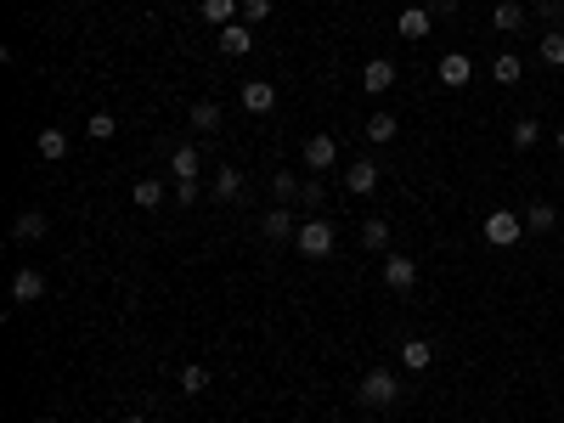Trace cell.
Here are the masks:
<instances>
[{
    "instance_id": "1",
    "label": "cell",
    "mask_w": 564,
    "mask_h": 423,
    "mask_svg": "<svg viewBox=\"0 0 564 423\" xmlns=\"http://www.w3.org/2000/svg\"><path fill=\"white\" fill-rule=\"evenodd\" d=\"M333 243H339V231H333V220H322V215L300 220V231H294V248L305 254V260H327Z\"/></svg>"
},
{
    "instance_id": "2",
    "label": "cell",
    "mask_w": 564,
    "mask_h": 423,
    "mask_svg": "<svg viewBox=\"0 0 564 423\" xmlns=\"http://www.w3.org/2000/svg\"><path fill=\"white\" fill-rule=\"evenodd\" d=\"M356 400H362V407H372V412H389L395 400H401V384H395V373H389V367H372V373L362 378Z\"/></svg>"
},
{
    "instance_id": "3",
    "label": "cell",
    "mask_w": 564,
    "mask_h": 423,
    "mask_svg": "<svg viewBox=\"0 0 564 423\" xmlns=\"http://www.w3.org/2000/svg\"><path fill=\"white\" fill-rule=\"evenodd\" d=\"M525 238V215H514V209H491L486 215V243L491 248H514Z\"/></svg>"
},
{
    "instance_id": "4",
    "label": "cell",
    "mask_w": 564,
    "mask_h": 423,
    "mask_svg": "<svg viewBox=\"0 0 564 423\" xmlns=\"http://www.w3.org/2000/svg\"><path fill=\"white\" fill-rule=\"evenodd\" d=\"M294 231H300V220H294V209H288V203H277V209H265V215H260V238L265 243H294Z\"/></svg>"
},
{
    "instance_id": "5",
    "label": "cell",
    "mask_w": 564,
    "mask_h": 423,
    "mask_svg": "<svg viewBox=\"0 0 564 423\" xmlns=\"http://www.w3.org/2000/svg\"><path fill=\"white\" fill-rule=\"evenodd\" d=\"M215 46H220L226 57H248V51H255V23H243V17H237V23L215 29Z\"/></svg>"
},
{
    "instance_id": "6",
    "label": "cell",
    "mask_w": 564,
    "mask_h": 423,
    "mask_svg": "<svg viewBox=\"0 0 564 423\" xmlns=\"http://www.w3.org/2000/svg\"><path fill=\"white\" fill-rule=\"evenodd\" d=\"M469 79H474V57L469 51H446L441 57V85H446V91H463Z\"/></svg>"
},
{
    "instance_id": "7",
    "label": "cell",
    "mask_w": 564,
    "mask_h": 423,
    "mask_svg": "<svg viewBox=\"0 0 564 423\" xmlns=\"http://www.w3.org/2000/svg\"><path fill=\"white\" fill-rule=\"evenodd\" d=\"M333 164H339V141H333L327 130L305 136V169H333Z\"/></svg>"
},
{
    "instance_id": "8",
    "label": "cell",
    "mask_w": 564,
    "mask_h": 423,
    "mask_svg": "<svg viewBox=\"0 0 564 423\" xmlns=\"http://www.w3.org/2000/svg\"><path fill=\"white\" fill-rule=\"evenodd\" d=\"M34 300H46V277H40L34 266H17V277H12V305H34Z\"/></svg>"
},
{
    "instance_id": "9",
    "label": "cell",
    "mask_w": 564,
    "mask_h": 423,
    "mask_svg": "<svg viewBox=\"0 0 564 423\" xmlns=\"http://www.w3.org/2000/svg\"><path fill=\"white\" fill-rule=\"evenodd\" d=\"M384 283H389L395 293L417 288V260H407V254H384Z\"/></svg>"
},
{
    "instance_id": "10",
    "label": "cell",
    "mask_w": 564,
    "mask_h": 423,
    "mask_svg": "<svg viewBox=\"0 0 564 423\" xmlns=\"http://www.w3.org/2000/svg\"><path fill=\"white\" fill-rule=\"evenodd\" d=\"M362 85H367V96H384V91H395V62H389V57H372L367 68H362Z\"/></svg>"
},
{
    "instance_id": "11",
    "label": "cell",
    "mask_w": 564,
    "mask_h": 423,
    "mask_svg": "<svg viewBox=\"0 0 564 423\" xmlns=\"http://www.w3.org/2000/svg\"><path fill=\"white\" fill-rule=\"evenodd\" d=\"M243 108L248 113H271L277 108V85L271 79H243Z\"/></svg>"
},
{
    "instance_id": "12",
    "label": "cell",
    "mask_w": 564,
    "mask_h": 423,
    "mask_svg": "<svg viewBox=\"0 0 564 423\" xmlns=\"http://www.w3.org/2000/svg\"><path fill=\"white\" fill-rule=\"evenodd\" d=\"M525 23H531V12L519 6V0H497V12H491V29L497 34H519Z\"/></svg>"
},
{
    "instance_id": "13",
    "label": "cell",
    "mask_w": 564,
    "mask_h": 423,
    "mask_svg": "<svg viewBox=\"0 0 564 423\" xmlns=\"http://www.w3.org/2000/svg\"><path fill=\"white\" fill-rule=\"evenodd\" d=\"M345 186H350L356 198H367L372 186H379V164H372V158H356V164L345 169Z\"/></svg>"
},
{
    "instance_id": "14",
    "label": "cell",
    "mask_w": 564,
    "mask_h": 423,
    "mask_svg": "<svg viewBox=\"0 0 564 423\" xmlns=\"http://www.w3.org/2000/svg\"><path fill=\"white\" fill-rule=\"evenodd\" d=\"M34 153H40V158H51V164H57V158H68V130H62V124H46V130L34 136Z\"/></svg>"
},
{
    "instance_id": "15",
    "label": "cell",
    "mask_w": 564,
    "mask_h": 423,
    "mask_svg": "<svg viewBox=\"0 0 564 423\" xmlns=\"http://www.w3.org/2000/svg\"><path fill=\"white\" fill-rule=\"evenodd\" d=\"M198 169H203V153H198V147H175V153H170V176L175 181H198Z\"/></svg>"
},
{
    "instance_id": "16",
    "label": "cell",
    "mask_w": 564,
    "mask_h": 423,
    "mask_svg": "<svg viewBox=\"0 0 564 423\" xmlns=\"http://www.w3.org/2000/svg\"><path fill=\"white\" fill-rule=\"evenodd\" d=\"M203 23H215V29H226V23H237L243 17V0H203Z\"/></svg>"
},
{
    "instance_id": "17",
    "label": "cell",
    "mask_w": 564,
    "mask_h": 423,
    "mask_svg": "<svg viewBox=\"0 0 564 423\" xmlns=\"http://www.w3.org/2000/svg\"><path fill=\"white\" fill-rule=\"evenodd\" d=\"M215 198H220V203H237V198H243V169H232V164L215 169Z\"/></svg>"
},
{
    "instance_id": "18",
    "label": "cell",
    "mask_w": 564,
    "mask_h": 423,
    "mask_svg": "<svg viewBox=\"0 0 564 423\" xmlns=\"http://www.w3.org/2000/svg\"><path fill=\"white\" fill-rule=\"evenodd\" d=\"M434 362V345H429V338H407V345H401V367L407 373H424Z\"/></svg>"
},
{
    "instance_id": "19",
    "label": "cell",
    "mask_w": 564,
    "mask_h": 423,
    "mask_svg": "<svg viewBox=\"0 0 564 423\" xmlns=\"http://www.w3.org/2000/svg\"><path fill=\"white\" fill-rule=\"evenodd\" d=\"M395 29H401V40H424L434 29V17H429V6H412V12H401V23H395Z\"/></svg>"
},
{
    "instance_id": "20",
    "label": "cell",
    "mask_w": 564,
    "mask_h": 423,
    "mask_svg": "<svg viewBox=\"0 0 564 423\" xmlns=\"http://www.w3.org/2000/svg\"><path fill=\"white\" fill-rule=\"evenodd\" d=\"M46 226H51V220L40 215V209H23V215L12 220V238H17V243H29V238H46Z\"/></svg>"
},
{
    "instance_id": "21",
    "label": "cell",
    "mask_w": 564,
    "mask_h": 423,
    "mask_svg": "<svg viewBox=\"0 0 564 423\" xmlns=\"http://www.w3.org/2000/svg\"><path fill=\"white\" fill-rule=\"evenodd\" d=\"M362 248H372V254L389 248V220H384V215H367V220H362Z\"/></svg>"
},
{
    "instance_id": "22",
    "label": "cell",
    "mask_w": 564,
    "mask_h": 423,
    "mask_svg": "<svg viewBox=\"0 0 564 423\" xmlns=\"http://www.w3.org/2000/svg\"><path fill=\"white\" fill-rule=\"evenodd\" d=\"M186 124H192V130H203V136H209V130H220V102H209V96H203V102H192Z\"/></svg>"
},
{
    "instance_id": "23",
    "label": "cell",
    "mask_w": 564,
    "mask_h": 423,
    "mask_svg": "<svg viewBox=\"0 0 564 423\" xmlns=\"http://www.w3.org/2000/svg\"><path fill=\"white\" fill-rule=\"evenodd\" d=\"M209 384H215V373H209L203 362H192V367H181V395H203Z\"/></svg>"
},
{
    "instance_id": "24",
    "label": "cell",
    "mask_w": 564,
    "mask_h": 423,
    "mask_svg": "<svg viewBox=\"0 0 564 423\" xmlns=\"http://www.w3.org/2000/svg\"><path fill=\"white\" fill-rule=\"evenodd\" d=\"M519 74H525V62H519L514 51H503V57L491 62V79H497V85H519Z\"/></svg>"
},
{
    "instance_id": "25",
    "label": "cell",
    "mask_w": 564,
    "mask_h": 423,
    "mask_svg": "<svg viewBox=\"0 0 564 423\" xmlns=\"http://www.w3.org/2000/svg\"><path fill=\"white\" fill-rule=\"evenodd\" d=\"M508 141L519 147V153H531V147L542 141V124H536V119H514V130H508Z\"/></svg>"
},
{
    "instance_id": "26",
    "label": "cell",
    "mask_w": 564,
    "mask_h": 423,
    "mask_svg": "<svg viewBox=\"0 0 564 423\" xmlns=\"http://www.w3.org/2000/svg\"><path fill=\"white\" fill-rule=\"evenodd\" d=\"M395 130H401V124H395V113H372V119H367V141H379V147H389Z\"/></svg>"
},
{
    "instance_id": "27",
    "label": "cell",
    "mask_w": 564,
    "mask_h": 423,
    "mask_svg": "<svg viewBox=\"0 0 564 423\" xmlns=\"http://www.w3.org/2000/svg\"><path fill=\"white\" fill-rule=\"evenodd\" d=\"M300 176H294V169H277V176H271V193H277V203H294L300 198Z\"/></svg>"
},
{
    "instance_id": "28",
    "label": "cell",
    "mask_w": 564,
    "mask_h": 423,
    "mask_svg": "<svg viewBox=\"0 0 564 423\" xmlns=\"http://www.w3.org/2000/svg\"><path fill=\"white\" fill-rule=\"evenodd\" d=\"M559 226V209L553 203H531L525 209V231H553Z\"/></svg>"
},
{
    "instance_id": "29",
    "label": "cell",
    "mask_w": 564,
    "mask_h": 423,
    "mask_svg": "<svg viewBox=\"0 0 564 423\" xmlns=\"http://www.w3.org/2000/svg\"><path fill=\"white\" fill-rule=\"evenodd\" d=\"M542 62H548V68H564V29L542 34Z\"/></svg>"
},
{
    "instance_id": "30",
    "label": "cell",
    "mask_w": 564,
    "mask_h": 423,
    "mask_svg": "<svg viewBox=\"0 0 564 423\" xmlns=\"http://www.w3.org/2000/svg\"><path fill=\"white\" fill-rule=\"evenodd\" d=\"M130 198H136V209H158L164 203V181H136Z\"/></svg>"
},
{
    "instance_id": "31",
    "label": "cell",
    "mask_w": 564,
    "mask_h": 423,
    "mask_svg": "<svg viewBox=\"0 0 564 423\" xmlns=\"http://www.w3.org/2000/svg\"><path fill=\"white\" fill-rule=\"evenodd\" d=\"M85 130H91V136H96V141H108V136H113V130H119V119H113V113H108V108H102V113H91V119H85Z\"/></svg>"
},
{
    "instance_id": "32",
    "label": "cell",
    "mask_w": 564,
    "mask_h": 423,
    "mask_svg": "<svg viewBox=\"0 0 564 423\" xmlns=\"http://www.w3.org/2000/svg\"><path fill=\"white\" fill-rule=\"evenodd\" d=\"M265 17H271V0H243V23H265Z\"/></svg>"
},
{
    "instance_id": "33",
    "label": "cell",
    "mask_w": 564,
    "mask_h": 423,
    "mask_svg": "<svg viewBox=\"0 0 564 423\" xmlns=\"http://www.w3.org/2000/svg\"><path fill=\"white\" fill-rule=\"evenodd\" d=\"M175 203L192 209V203H198V181H175Z\"/></svg>"
},
{
    "instance_id": "34",
    "label": "cell",
    "mask_w": 564,
    "mask_h": 423,
    "mask_svg": "<svg viewBox=\"0 0 564 423\" xmlns=\"http://www.w3.org/2000/svg\"><path fill=\"white\" fill-rule=\"evenodd\" d=\"M300 203H305V209H322V181H305V186H300Z\"/></svg>"
},
{
    "instance_id": "35",
    "label": "cell",
    "mask_w": 564,
    "mask_h": 423,
    "mask_svg": "<svg viewBox=\"0 0 564 423\" xmlns=\"http://www.w3.org/2000/svg\"><path fill=\"white\" fill-rule=\"evenodd\" d=\"M424 6H429V17H452V12H457V0H424Z\"/></svg>"
},
{
    "instance_id": "36",
    "label": "cell",
    "mask_w": 564,
    "mask_h": 423,
    "mask_svg": "<svg viewBox=\"0 0 564 423\" xmlns=\"http://www.w3.org/2000/svg\"><path fill=\"white\" fill-rule=\"evenodd\" d=\"M542 17H564V0H542Z\"/></svg>"
},
{
    "instance_id": "37",
    "label": "cell",
    "mask_w": 564,
    "mask_h": 423,
    "mask_svg": "<svg viewBox=\"0 0 564 423\" xmlns=\"http://www.w3.org/2000/svg\"><path fill=\"white\" fill-rule=\"evenodd\" d=\"M553 141H559V153H564V124H559V136H553Z\"/></svg>"
},
{
    "instance_id": "38",
    "label": "cell",
    "mask_w": 564,
    "mask_h": 423,
    "mask_svg": "<svg viewBox=\"0 0 564 423\" xmlns=\"http://www.w3.org/2000/svg\"><path fill=\"white\" fill-rule=\"evenodd\" d=\"M124 423H148V418H124Z\"/></svg>"
},
{
    "instance_id": "39",
    "label": "cell",
    "mask_w": 564,
    "mask_h": 423,
    "mask_svg": "<svg viewBox=\"0 0 564 423\" xmlns=\"http://www.w3.org/2000/svg\"><path fill=\"white\" fill-rule=\"evenodd\" d=\"M40 423H57V418H40Z\"/></svg>"
}]
</instances>
